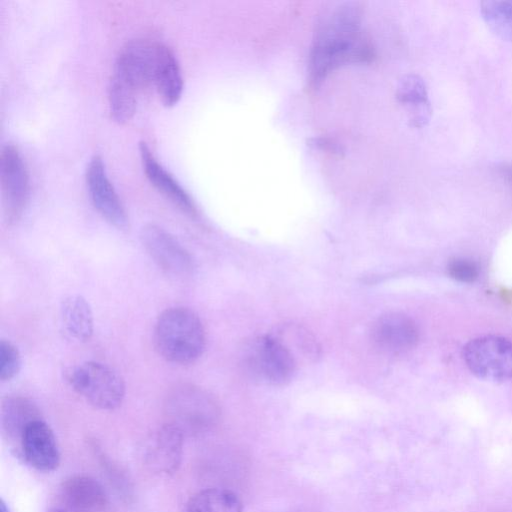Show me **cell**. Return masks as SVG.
Listing matches in <instances>:
<instances>
[{
	"instance_id": "cell-1",
	"label": "cell",
	"mask_w": 512,
	"mask_h": 512,
	"mask_svg": "<svg viewBox=\"0 0 512 512\" xmlns=\"http://www.w3.org/2000/svg\"><path fill=\"white\" fill-rule=\"evenodd\" d=\"M366 54L356 8L348 6L337 9L323 24L315 40L311 61L313 81H318L335 67L363 58Z\"/></svg>"
},
{
	"instance_id": "cell-6",
	"label": "cell",
	"mask_w": 512,
	"mask_h": 512,
	"mask_svg": "<svg viewBox=\"0 0 512 512\" xmlns=\"http://www.w3.org/2000/svg\"><path fill=\"white\" fill-rule=\"evenodd\" d=\"M163 43L147 38L127 42L116 58V77L136 92L153 87Z\"/></svg>"
},
{
	"instance_id": "cell-2",
	"label": "cell",
	"mask_w": 512,
	"mask_h": 512,
	"mask_svg": "<svg viewBox=\"0 0 512 512\" xmlns=\"http://www.w3.org/2000/svg\"><path fill=\"white\" fill-rule=\"evenodd\" d=\"M158 354L174 364L198 360L206 346V333L199 316L187 307H171L157 318L153 331Z\"/></svg>"
},
{
	"instance_id": "cell-15",
	"label": "cell",
	"mask_w": 512,
	"mask_h": 512,
	"mask_svg": "<svg viewBox=\"0 0 512 512\" xmlns=\"http://www.w3.org/2000/svg\"><path fill=\"white\" fill-rule=\"evenodd\" d=\"M61 497L74 512H101L107 506V495L103 486L94 478L75 475L61 485Z\"/></svg>"
},
{
	"instance_id": "cell-5",
	"label": "cell",
	"mask_w": 512,
	"mask_h": 512,
	"mask_svg": "<svg viewBox=\"0 0 512 512\" xmlns=\"http://www.w3.org/2000/svg\"><path fill=\"white\" fill-rule=\"evenodd\" d=\"M246 372L260 383L282 386L289 383L297 369V361L288 348L273 334L258 336L244 348Z\"/></svg>"
},
{
	"instance_id": "cell-8",
	"label": "cell",
	"mask_w": 512,
	"mask_h": 512,
	"mask_svg": "<svg viewBox=\"0 0 512 512\" xmlns=\"http://www.w3.org/2000/svg\"><path fill=\"white\" fill-rule=\"evenodd\" d=\"M0 182L4 217L9 224L22 216L29 199V175L18 148L8 143L0 152Z\"/></svg>"
},
{
	"instance_id": "cell-12",
	"label": "cell",
	"mask_w": 512,
	"mask_h": 512,
	"mask_svg": "<svg viewBox=\"0 0 512 512\" xmlns=\"http://www.w3.org/2000/svg\"><path fill=\"white\" fill-rule=\"evenodd\" d=\"M19 456L32 468L50 472L60 464V451L50 426L41 419L31 422L17 445Z\"/></svg>"
},
{
	"instance_id": "cell-17",
	"label": "cell",
	"mask_w": 512,
	"mask_h": 512,
	"mask_svg": "<svg viewBox=\"0 0 512 512\" xmlns=\"http://www.w3.org/2000/svg\"><path fill=\"white\" fill-rule=\"evenodd\" d=\"M165 106L175 105L183 92V77L174 52L164 44L155 75L154 85Z\"/></svg>"
},
{
	"instance_id": "cell-24",
	"label": "cell",
	"mask_w": 512,
	"mask_h": 512,
	"mask_svg": "<svg viewBox=\"0 0 512 512\" xmlns=\"http://www.w3.org/2000/svg\"><path fill=\"white\" fill-rule=\"evenodd\" d=\"M452 278L461 282H473L479 275V266L472 259L455 258L448 265Z\"/></svg>"
},
{
	"instance_id": "cell-20",
	"label": "cell",
	"mask_w": 512,
	"mask_h": 512,
	"mask_svg": "<svg viewBox=\"0 0 512 512\" xmlns=\"http://www.w3.org/2000/svg\"><path fill=\"white\" fill-rule=\"evenodd\" d=\"M276 336L299 361L314 362L320 356V346L316 338L306 328L298 324H284Z\"/></svg>"
},
{
	"instance_id": "cell-18",
	"label": "cell",
	"mask_w": 512,
	"mask_h": 512,
	"mask_svg": "<svg viewBox=\"0 0 512 512\" xmlns=\"http://www.w3.org/2000/svg\"><path fill=\"white\" fill-rule=\"evenodd\" d=\"M65 331L75 340L89 341L94 332V317L90 304L80 295L66 297L60 307Z\"/></svg>"
},
{
	"instance_id": "cell-4",
	"label": "cell",
	"mask_w": 512,
	"mask_h": 512,
	"mask_svg": "<svg viewBox=\"0 0 512 512\" xmlns=\"http://www.w3.org/2000/svg\"><path fill=\"white\" fill-rule=\"evenodd\" d=\"M65 378L76 393L101 410L118 408L125 396L122 376L101 362L86 361L70 367L65 372Z\"/></svg>"
},
{
	"instance_id": "cell-14",
	"label": "cell",
	"mask_w": 512,
	"mask_h": 512,
	"mask_svg": "<svg viewBox=\"0 0 512 512\" xmlns=\"http://www.w3.org/2000/svg\"><path fill=\"white\" fill-rule=\"evenodd\" d=\"M139 152L146 177L151 184L182 212L198 217L197 207L180 183L155 158L145 142H140Z\"/></svg>"
},
{
	"instance_id": "cell-16",
	"label": "cell",
	"mask_w": 512,
	"mask_h": 512,
	"mask_svg": "<svg viewBox=\"0 0 512 512\" xmlns=\"http://www.w3.org/2000/svg\"><path fill=\"white\" fill-rule=\"evenodd\" d=\"M41 419L38 407L23 396H7L1 404V426L5 435L13 442L19 440L25 428Z\"/></svg>"
},
{
	"instance_id": "cell-13",
	"label": "cell",
	"mask_w": 512,
	"mask_h": 512,
	"mask_svg": "<svg viewBox=\"0 0 512 512\" xmlns=\"http://www.w3.org/2000/svg\"><path fill=\"white\" fill-rule=\"evenodd\" d=\"M183 438L184 434L179 428L166 422L146 445V464L157 473H175L182 461Z\"/></svg>"
},
{
	"instance_id": "cell-26",
	"label": "cell",
	"mask_w": 512,
	"mask_h": 512,
	"mask_svg": "<svg viewBox=\"0 0 512 512\" xmlns=\"http://www.w3.org/2000/svg\"><path fill=\"white\" fill-rule=\"evenodd\" d=\"M48 512H65V511L62 509H59V508H53V509L49 510Z\"/></svg>"
},
{
	"instance_id": "cell-10",
	"label": "cell",
	"mask_w": 512,
	"mask_h": 512,
	"mask_svg": "<svg viewBox=\"0 0 512 512\" xmlns=\"http://www.w3.org/2000/svg\"><path fill=\"white\" fill-rule=\"evenodd\" d=\"M85 178L89 197L98 213L115 228L128 230L126 210L107 175L101 157L95 155L90 159Z\"/></svg>"
},
{
	"instance_id": "cell-11",
	"label": "cell",
	"mask_w": 512,
	"mask_h": 512,
	"mask_svg": "<svg viewBox=\"0 0 512 512\" xmlns=\"http://www.w3.org/2000/svg\"><path fill=\"white\" fill-rule=\"evenodd\" d=\"M370 335L374 347L388 355L410 351L419 339L414 320L400 312H388L378 317L372 325Z\"/></svg>"
},
{
	"instance_id": "cell-22",
	"label": "cell",
	"mask_w": 512,
	"mask_h": 512,
	"mask_svg": "<svg viewBox=\"0 0 512 512\" xmlns=\"http://www.w3.org/2000/svg\"><path fill=\"white\" fill-rule=\"evenodd\" d=\"M481 14L495 34L512 41V0L484 1L481 3Z\"/></svg>"
},
{
	"instance_id": "cell-19",
	"label": "cell",
	"mask_w": 512,
	"mask_h": 512,
	"mask_svg": "<svg viewBox=\"0 0 512 512\" xmlns=\"http://www.w3.org/2000/svg\"><path fill=\"white\" fill-rule=\"evenodd\" d=\"M238 495L225 488H207L194 494L185 504L183 512H242Z\"/></svg>"
},
{
	"instance_id": "cell-21",
	"label": "cell",
	"mask_w": 512,
	"mask_h": 512,
	"mask_svg": "<svg viewBox=\"0 0 512 512\" xmlns=\"http://www.w3.org/2000/svg\"><path fill=\"white\" fill-rule=\"evenodd\" d=\"M137 95L134 89L112 76L108 85V105L111 117L119 124L131 120L136 111Z\"/></svg>"
},
{
	"instance_id": "cell-23",
	"label": "cell",
	"mask_w": 512,
	"mask_h": 512,
	"mask_svg": "<svg viewBox=\"0 0 512 512\" xmlns=\"http://www.w3.org/2000/svg\"><path fill=\"white\" fill-rule=\"evenodd\" d=\"M22 365L18 348L9 340L0 341V380L9 381L20 371Z\"/></svg>"
},
{
	"instance_id": "cell-25",
	"label": "cell",
	"mask_w": 512,
	"mask_h": 512,
	"mask_svg": "<svg viewBox=\"0 0 512 512\" xmlns=\"http://www.w3.org/2000/svg\"><path fill=\"white\" fill-rule=\"evenodd\" d=\"M0 512H10L9 508L6 506V503L4 502V500H1Z\"/></svg>"
},
{
	"instance_id": "cell-7",
	"label": "cell",
	"mask_w": 512,
	"mask_h": 512,
	"mask_svg": "<svg viewBox=\"0 0 512 512\" xmlns=\"http://www.w3.org/2000/svg\"><path fill=\"white\" fill-rule=\"evenodd\" d=\"M464 360L477 377L493 382L512 378V342L487 335L471 340L464 348Z\"/></svg>"
},
{
	"instance_id": "cell-3",
	"label": "cell",
	"mask_w": 512,
	"mask_h": 512,
	"mask_svg": "<svg viewBox=\"0 0 512 512\" xmlns=\"http://www.w3.org/2000/svg\"><path fill=\"white\" fill-rule=\"evenodd\" d=\"M164 410L167 422L183 434L196 435L208 431L218 421L220 407L207 390L191 383H181L167 393Z\"/></svg>"
},
{
	"instance_id": "cell-9",
	"label": "cell",
	"mask_w": 512,
	"mask_h": 512,
	"mask_svg": "<svg viewBox=\"0 0 512 512\" xmlns=\"http://www.w3.org/2000/svg\"><path fill=\"white\" fill-rule=\"evenodd\" d=\"M140 240L152 260L166 274L176 278H186L192 274V256L162 227L156 224L145 225L141 229Z\"/></svg>"
}]
</instances>
